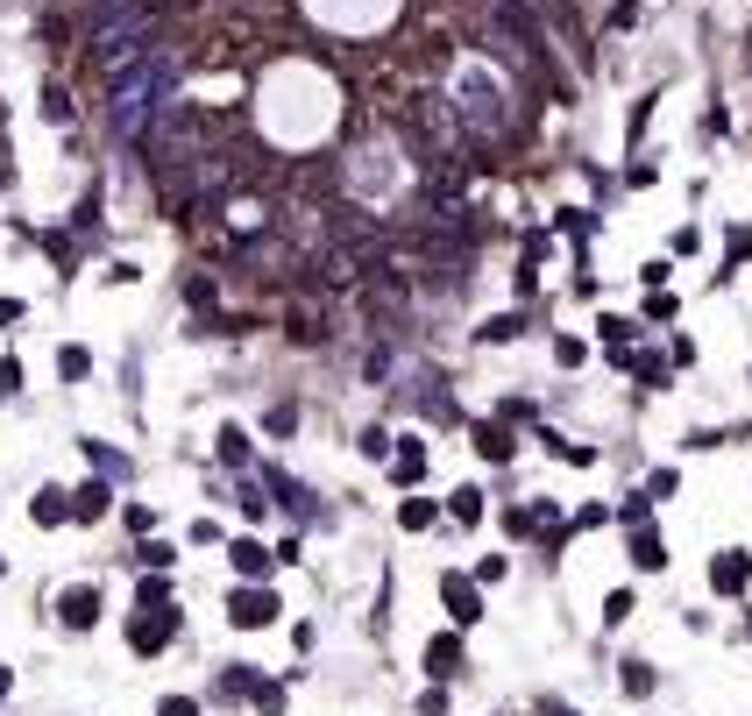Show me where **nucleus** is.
I'll return each mask as SVG.
<instances>
[{
    "label": "nucleus",
    "mask_w": 752,
    "mask_h": 716,
    "mask_svg": "<svg viewBox=\"0 0 752 716\" xmlns=\"http://www.w3.org/2000/svg\"><path fill=\"white\" fill-rule=\"evenodd\" d=\"M228 617H235L242 631H263V624H277V596H270V589H235Z\"/></svg>",
    "instance_id": "nucleus-1"
},
{
    "label": "nucleus",
    "mask_w": 752,
    "mask_h": 716,
    "mask_svg": "<svg viewBox=\"0 0 752 716\" xmlns=\"http://www.w3.org/2000/svg\"><path fill=\"white\" fill-rule=\"evenodd\" d=\"M745 575H752V561H745L738 546H731V553H717V561H710V589H717V596H738V589H745Z\"/></svg>",
    "instance_id": "nucleus-2"
},
{
    "label": "nucleus",
    "mask_w": 752,
    "mask_h": 716,
    "mask_svg": "<svg viewBox=\"0 0 752 716\" xmlns=\"http://www.w3.org/2000/svg\"><path fill=\"white\" fill-rule=\"evenodd\" d=\"M128 646H135V653H164V646H171V617H149V610H142V617L128 624Z\"/></svg>",
    "instance_id": "nucleus-3"
},
{
    "label": "nucleus",
    "mask_w": 752,
    "mask_h": 716,
    "mask_svg": "<svg viewBox=\"0 0 752 716\" xmlns=\"http://www.w3.org/2000/svg\"><path fill=\"white\" fill-rule=\"evenodd\" d=\"M57 610H64V624H71V631H93L100 596H93V589H64V596H57Z\"/></svg>",
    "instance_id": "nucleus-4"
},
{
    "label": "nucleus",
    "mask_w": 752,
    "mask_h": 716,
    "mask_svg": "<svg viewBox=\"0 0 752 716\" xmlns=\"http://www.w3.org/2000/svg\"><path fill=\"white\" fill-rule=\"evenodd\" d=\"M235 575H249V582H263V575H270V553H263L256 539H235Z\"/></svg>",
    "instance_id": "nucleus-5"
},
{
    "label": "nucleus",
    "mask_w": 752,
    "mask_h": 716,
    "mask_svg": "<svg viewBox=\"0 0 752 716\" xmlns=\"http://www.w3.org/2000/svg\"><path fill=\"white\" fill-rule=\"evenodd\" d=\"M398 483H419V475H426V440H398Z\"/></svg>",
    "instance_id": "nucleus-6"
},
{
    "label": "nucleus",
    "mask_w": 752,
    "mask_h": 716,
    "mask_svg": "<svg viewBox=\"0 0 752 716\" xmlns=\"http://www.w3.org/2000/svg\"><path fill=\"white\" fill-rule=\"evenodd\" d=\"M476 447H483V461H511V433L504 426H476Z\"/></svg>",
    "instance_id": "nucleus-7"
},
{
    "label": "nucleus",
    "mask_w": 752,
    "mask_h": 716,
    "mask_svg": "<svg viewBox=\"0 0 752 716\" xmlns=\"http://www.w3.org/2000/svg\"><path fill=\"white\" fill-rule=\"evenodd\" d=\"M100 511H107V490H100V483H86L79 497H71V518H86V525H93Z\"/></svg>",
    "instance_id": "nucleus-8"
},
{
    "label": "nucleus",
    "mask_w": 752,
    "mask_h": 716,
    "mask_svg": "<svg viewBox=\"0 0 752 716\" xmlns=\"http://www.w3.org/2000/svg\"><path fill=\"white\" fill-rule=\"evenodd\" d=\"M632 561H639V568H667V546H660L653 532H639V539H632Z\"/></svg>",
    "instance_id": "nucleus-9"
},
{
    "label": "nucleus",
    "mask_w": 752,
    "mask_h": 716,
    "mask_svg": "<svg viewBox=\"0 0 752 716\" xmlns=\"http://www.w3.org/2000/svg\"><path fill=\"white\" fill-rule=\"evenodd\" d=\"M398 525H405V532H426V525H433V504H426V497H412V504L398 511Z\"/></svg>",
    "instance_id": "nucleus-10"
},
{
    "label": "nucleus",
    "mask_w": 752,
    "mask_h": 716,
    "mask_svg": "<svg viewBox=\"0 0 752 716\" xmlns=\"http://www.w3.org/2000/svg\"><path fill=\"white\" fill-rule=\"evenodd\" d=\"M57 518H71V511H64L57 490H43V497H36V525H57Z\"/></svg>",
    "instance_id": "nucleus-11"
},
{
    "label": "nucleus",
    "mask_w": 752,
    "mask_h": 716,
    "mask_svg": "<svg viewBox=\"0 0 752 716\" xmlns=\"http://www.w3.org/2000/svg\"><path fill=\"white\" fill-rule=\"evenodd\" d=\"M447 603H455V617H462V624H476V596H469L462 582H447Z\"/></svg>",
    "instance_id": "nucleus-12"
},
{
    "label": "nucleus",
    "mask_w": 752,
    "mask_h": 716,
    "mask_svg": "<svg viewBox=\"0 0 752 716\" xmlns=\"http://www.w3.org/2000/svg\"><path fill=\"white\" fill-rule=\"evenodd\" d=\"M455 518L476 525V518H483V497H476V490H455Z\"/></svg>",
    "instance_id": "nucleus-13"
},
{
    "label": "nucleus",
    "mask_w": 752,
    "mask_h": 716,
    "mask_svg": "<svg viewBox=\"0 0 752 716\" xmlns=\"http://www.w3.org/2000/svg\"><path fill=\"white\" fill-rule=\"evenodd\" d=\"M362 454H369V461H384V454H391V433H376V426H369V433H362Z\"/></svg>",
    "instance_id": "nucleus-14"
},
{
    "label": "nucleus",
    "mask_w": 752,
    "mask_h": 716,
    "mask_svg": "<svg viewBox=\"0 0 752 716\" xmlns=\"http://www.w3.org/2000/svg\"><path fill=\"white\" fill-rule=\"evenodd\" d=\"M242 447H249V440H242V426H228V433H220V454H228V461H249Z\"/></svg>",
    "instance_id": "nucleus-15"
},
{
    "label": "nucleus",
    "mask_w": 752,
    "mask_h": 716,
    "mask_svg": "<svg viewBox=\"0 0 752 716\" xmlns=\"http://www.w3.org/2000/svg\"><path fill=\"white\" fill-rule=\"evenodd\" d=\"M625 688H632V695H646V688H653V667H639V660H632V667H625Z\"/></svg>",
    "instance_id": "nucleus-16"
},
{
    "label": "nucleus",
    "mask_w": 752,
    "mask_h": 716,
    "mask_svg": "<svg viewBox=\"0 0 752 716\" xmlns=\"http://www.w3.org/2000/svg\"><path fill=\"white\" fill-rule=\"evenodd\" d=\"M164 716H192V702H164Z\"/></svg>",
    "instance_id": "nucleus-17"
},
{
    "label": "nucleus",
    "mask_w": 752,
    "mask_h": 716,
    "mask_svg": "<svg viewBox=\"0 0 752 716\" xmlns=\"http://www.w3.org/2000/svg\"><path fill=\"white\" fill-rule=\"evenodd\" d=\"M0 575H8V561H0Z\"/></svg>",
    "instance_id": "nucleus-18"
}]
</instances>
